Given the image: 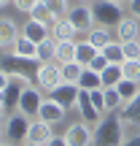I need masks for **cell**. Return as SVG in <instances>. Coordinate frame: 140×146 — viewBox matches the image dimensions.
<instances>
[{"mask_svg":"<svg viewBox=\"0 0 140 146\" xmlns=\"http://www.w3.org/2000/svg\"><path fill=\"white\" fill-rule=\"evenodd\" d=\"M46 3V8L51 11L54 19H62L65 14H68V0H43Z\"/></svg>","mask_w":140,"mask_h":146,"instance_id":"cell-31","label":"cell"},{"mask_svg":"<svg viewBox=\"0 0 140 146\" xmlns=\"http://www.w3.org/2000/svg\"><path fill=\"white\" fill-rule=\"evenodd\" d=\"M113 3H119V5H124V3H129V0H113Z\"/></svg>","mask_w":140,"mask_h":146,"instance_id":"cell-44","label":"cell"},{"mask_svg":"<svg viewBox=\"0 0 140 146\" xmlns=\"http://www.w3.org/2000/svg\"><path fill=\"white\" fill-rule=\"evenodd\" d=\"M78 95H81V87H78V84L62 81L57 89H51V95H49V98L57 100V103L62 106L65 111H68V108H73V106H78Z\"/></svg>","mask_w":140,"mask_h":146,"instance_id":"cell-8","label":"cell"},{"mask_svg":"<svg viewBox=\"0 0 140 146\" xmlns=\"http://www.w3.org/2000/svg\"><path fill=\"white\" fill-rule=\"evenodd\" d=\"M103 54H105V60H108V62H124V43H121V41H110L108 43V46H105L103 49Z\"/></svg>","mask_w":140,"mask_h":146,"instance_id":"cell-24","label":"cell"},{"mask_svg":"<svg viewBox=\"0 0 140 146\" xmlns=\"http://www.w3.org/2000/svg\"><path fill=\"white\" fill-rule=\"evenodd\" d=\"M121 92V98H124V103H129L132 98H137V92H140V84H135V81H129V78H124V81L116 87Z\"/></svg>","mask_w":140,"mask_h":146,"instance_id":"cell-30","label":"cell"},{"mask_svg":"<svg viewBox=\"0 0 140 146\" xmlns=\"http://www.w3.org/2000/svg\"><path fill=\"white\" fill-rule=\"evenodd\" d=\"M89 98H92L94 108H97L100 114H105V87H103V89H92V92H89Z\"/></svg>","mask_w":140,"mask_h":146,"instance_id":"cell-32","label":"cell"},{"mask_svg":"<svg viewBox=\"0 0 140 146\" xmlns=\"http://www.w3.org/2000/svg\"><path fill=\"white\" fill-rule=\"evenodd\" d=\"M124 119L121 116H103L97 127H94V146H121L124 141Z\"/></svg>","mask_w":140,"mask_h":146,"instance_id":"cell-1","label":"cell"},{"mask_svg":"<svg viewBox=\"0 0 140 146\" xmlns=\"http://www.w3.org/2000/svg\"><path fill=\"white\" fill-rule=\"evenodd\" d=\"M78 111H81V119L86 122L89 127H97L100 122H103V114L94 108V103H92L86 89H81V95H78Z\"/></svg>","mask_w":140,"mask_h":146,"instance_id":"cell-10","label":"cell"},{"mask_svg":"<svg viewBox=\"0 0 140 146\" xmlns=\"http://www.w3.org/2000/svg\"><path fill=\"white\" fill-rule=\"evenodd\" d=\"M3 116H8V114H5V111H0V127H3Z\"/></svg>","mask_w":140,"mask_h":146,"instance_id":"cell-42","label":"cell"},{"mask_svg":"<svg viewBox=\"0 0 140 146\" xmlns=\"http://www.w3.org/2000/svg\"><path fill=\"white\" fill-rule=\"evenodd\" d=\"M124 57L127 60H140V43L137 41H127L124 43Z\"/></svg>","mask_w":140,"mask_h":146,"instance_id":"cell-34","label":"cell"},{"mask_svg":"<svg viewBox=\"0 0 140 146\" xmlns=\"http://www.w3.org/2000/svg\"><path fill=\"white\" fill-rule=\"evenodd\" d=\"M89 68H92V70H97V73H103L105 68H108V60H105V54H103V52H100V54H97V57H94V60H92V65H89Z\"/></svg>","mask_w":140,"mask_h":146,"instance_id":"cell-35","label":"cell"},{"mask_svg":"<svg viewBox=\"0 0 140 146\" xmlns=\"http://www.w3.org/2000/svg\"><path fill=\"white\" fill-rule=\"evenodd\" d=\"M8 3H14V0H0V8H3V5H8Z\"/></svg>","mask_w":140,"mask_h":146,"instance_id":"cell-41","label":"cell"},{"mask_svg":"<svg viewBox=\"0 0 140 146\" xmlns=\"http://www.w3.org/2000/svg\"><path fill=\"white\" fill-rule=\"evenodd\" d=\"M76 49H78L76 41H57V62L59 65L76 62Z\"/></svg>","mask_w":140,"mask_h":146,"instance_id":"cell-21","label":"cell"},{"mask_svg":"<svg viewBox=\"0 0 140 146\" xmlns=\"http://www.w3.org/2000/svg\"><path fill=\"white\" fill-rule=\"evenodd\" d=\"M78 87L86 89V92H92V89H103V76H100L97 70H92V68H83L81 78H78Z\"/></svg>","mask_w":140,"mask_h":146,"instance_id":"cell-20","label":"cell"},{"mask_svg":"<svg viewBox=\"0 0 140 146\" xmlns=\"http://www.w3.org/2000/svg\"><path fill=\"white\" fill-rule=\"evenodd\" d=\"M121 146H140V135H129L121 141Z\"/></svg>","mask_w":140,"mask_h":146,"instance_id":"cell-38","label":"cell"},{"mask_svg":"<svg viewBox=\"0 0 140 146\" xmlns=\"http://www.w3.org/2000/svg\"><path fill=\"white\" fill-rule=\"evenodd\" d=\"M11 84V73L5 70V68H0V89H5Z\"/></svg>","mask_w":140,"mask_h":146,"instance_id":"cell-36","label":"cell"},{"mask_svg":"<svg viewBox=\"0 0 140 146\" xmlns=\"http://www.w3.org/2000/svg\"><path fill=\"white\" fill-rule=\"evenodd\" d=\"M0 146H3V133H0Z\"/></svg>","mask_w":140,"mask_h":146,"instance_id":"cell-45","label":"cell"},{"mask_svg":"<svg viewBox=\"0 0 140 146\" xmlns=\"http://www.w3.org/2000/svg\"><path fill=\"white\" fill-rule=\"evenodd\" d=\"M103 87L108 89V87H119L121 81H124V68H121L119 62H108V68H105L103 73Z\"/></svg>","mask_w":140,"mask_h":146,"instance_id":"cell-18","label":"cell"},{"mask_svg":"<svg viewBox=\"0 0 140 146\" xmlns=\"http://www.w3.org/2000/svg\"><path fill=\"white\" fill-rule=\"evenodd\" d=\"M57 60V41L54 38H46L43 43H38V62H54Z\"/></svg>","mask_w":140,"mask_h":146,"instance_id":"cell-23","label":"cell"},{"mask_svg":"<svg viewBox=\"0 0 140 146\" xmlns=\"http://www.w3.org/2000/svg\"><path fill=\"white\" fill-rule=\"evenodd\" d=\"M121 119H124V125H135L140 127V92H137V98H132L129 103H124V108H121Z\"/></svg>","mask_w":140,"mask_h":146,"instance_id":"cell-17","label":"cell"},{"mask_svg":"<svg viewBox=\"0 0 140 146\" xmlns=\"http://www.w3.org/2000/svg\"><path fill=\"white\" fill-rule=\"evenodd\" d=\"M38 3H41V0H14V8H16V11H22V14H27V16H30V14H32V8H35Z\"/></svg>","mask_w":140,"mask_h":146,"instance_id":"cell-33","label":"cell"},{"mask_svg":"<svg viewBox=\"0 0 140 146\" xmlns=\"http://www.w3.org/2000/svg\"><path fill=\"white\" fill-rule=\"evenodd\" d=\"M137 43H140V38H137Z\"/></svg>","mask_w":140,"mask_h":146,"instance_id":"cell-46","label":"cell"},{"mask_svg":"<svg viewBox=\"0 0 140 146\" xmlns=\"http://www.w3.org/2000/svg\"><path fill=\"white\" fill-rule=\"evenodd\" d=\"M22 35L30 38V41H35V43H43L46 38H51V35H49V27L41 25V22H35V19H27V22H24V27H22Z\"/></svg>","mask_w":140,"mask_h":146,"instance_id":"cell-15","label":"cell"},{"mask_svg":"<svg viewBox=\"0 0 140 146\" xmlns=\"http://www.w3.org/2000/svg\"><path fill=\"white\" fill-rule=\"evenodd\" d=\"M11 54H19V57H32V60H38V43H35V41H30V38H24V35H19V41L14 43Z\"/></svg>","mask_w":140,"mask_h":146,"instance_id":"cell-19","label":"cell"},{"mask_svg":"<svg viewBox=\"0 0 140 146\" xmlns=\"http://www.w3.org/2000/svg\"><path fill=\"white\" fill-rule=\"evenodd\" d=\"M46 146H68V141H65V135H51Z\"/></svg>","mask_w":140,"mask_h":146,"instance_id":"cell-37","label":"cell"},{"mask_svg":"<svg viewBox=\"0 0 140 146\" xmlns=\"http://www.w3.org/2000/svg\"><path fill=\"white\" fill-rule=\"evenodd\" d=\"M51 33H54V41H73V35H76V25L68 19V16H62V19H57L54 22V27H51Z\"/></svg>","mask_w":140,"mask_h":146,"instance_id":"cell-16","label":"cell"},{"mask_svg":"<svg viewBox=\"0 0 140 146\" xmlns=\"http://www.w3.org/2000/svg\"><path fill=\"white\" fill-rule=\"evenodd\" d=\"M129 8H132V16L140 19V0H129Z\"/></svg>","mask_w":140,"mask_h":146,"instance_id":"cell-39","label":"cell"},{"mask_svg":"<svg viewBox=\"0 0 140 146\" xmlns=\"http://www.w3.org/2000/svg\"><path fill=\"white\" fill-rule=\"evenodd\" d=\"M97 54H100V49H94L89 41H81V43H78V49H76V62H81L83 68H89L92 60L97 57Z\"/></svg>","mask_w":140,"mask_h":146,"instance_id":"cell-22","label":"cell"},{"mask_svg":"<svg viewBox=\"0 0 140 146\" xmlns=\"http://www.w3.org/2000/svg\"><path fill=\"white\" fill-rule=\"evenodd\" d=\"M59 68H62V81H68V84H78V78H81V73H83L81 62H65V65H59Z\"/></svg>","mask_w":140,"mask_h":146,"instance_id":"cell-25","label":"cell"},{"mask_svg":"<svg viewBox=\"0 0 140 146\" xmlns=\"http://www.w3.org/2000/svg\"><path fill=\"white\" fill-rule=\"evenodd\" d=\"M27 130H30V116L19 114V111L8 116V122H5V138H11L14 143H24Z\"/></svg>","mask_w":140,"mask_h":146,"instance_id":"cell-6","label":"cell"},{"mask_svg":"<svg viewBox=\"0 0 140 146\" xmlns=\"http://www.w3.org/2000/svg\"><path fill=\"white\" fill-rule=\"evenodd\" d=\"M30 19H35V22H41V25H46V27H54V22H57V19H54V16H51V11L46 8V3H43V0H41V3L35 5V8H32V14H30Z\"/></svg>","mask_w":140,"mask_h":146,"instance_id":"cell-26","label":"cell"},{"mask_svg":"<svg viewBox=\"0 0 140 146\" xmlns=\"http://www.w3.org/2000/svg\"><path fill=\"white\" fill-rule=\"evenodd\" d=\"M92 11H94V22L100 27H119V22L124 19L121 5L113 0H97V3H92Z\"/></svg>","mask_w":140,"mask_h":146,"instance_id":"cell-3","label":"cell"},{"mask_svg":"<svg viewBox=\"0 0 140 146\" xmlns=\"http://www.w3.org/2000/svg\"><path fill=\"white\" fill-rule=\"evenodd\" d=\"M86 41L92 43L94 49H100V52H103V49H105V46L110 43V33H108V27H100V30H92Z\"/></svg>","mask_w":140,"mask_h":146,"instance_id":"cell-27","label":"cell"},{"mask_svg":"<svg viewBox=\"0 0 140 146\" xmlns=\"http://www.w3.org/2000/svg\"><path fill=\"white\" fill-rule=\"evenodd\" d=\"M5 146H8V143H5Z\"/></svg>","mask_w":140,"mask_h":146,"instance_id":"cell-47","label":"cell"},{"mask_svg":"<svg viewBox=\"0 0 140 146\" xmlns=\"http://www.w3.org/2000/svg\"><path fill=\"white\" fill-rule=\"evenodd\" d=\"M121 103H124V98H121V92H119L116 87H108V89H105V111L113 114Z\"/></svg>","mask_w":140,"mask_h":146,"instance_id":"cell-28","label":"cell"},{"mask_svg":"<svg viewBox=\"0 0 140 146\" xmlns=\"http://www.w3.org/2000/svg\"><path fill=\"white\" fill-rule=\"evenodd\" d=\"M116 33H119V41L121 43L137 41V38H140V19H135V16H124V19L119 22V27H116Z\"/></svg>","mask_w":140,"mask_h":146,"instance_id":"cell-13","label":"cell"},{"mask_svg":"<svg viewBox=\"0 0 140 146\" xmlns=\"http://www.w3.org/2000/svg\"><path fill=\"white\" fill-rule=\"evenodd\" d=\"M19 35H22V30L11 19H0V49H14Z\"/></svg>","mask_w":140,"mask_h":146,"instance_id":"cell-14","label":"cell"},{"mask_svg":"<svg viewBox=\"0 0 140 146\" xmlns=\"http://www.w3.org/2000/svg\"><path fill=\"white\" fill-rule=\"evenodd\" d=\"M62 116H65V108L57 103V100H51V98H46L41 103V111H38V119H43V122H49V125H57V122H62Z\"/></svg>","mask_w":140,"mask_h":146,"instance_id":"cell-11","label":"cell"},{"mask_svg":"<svg viewBox=\"0 0 140 146\" xmlns=\"http://www.w3.org/2000/svg\"><path fill=\"white\" fill-rule=\"evenodd\" d=\"M0 111H5V95H3V89H0Z\"/></svg>","mask_w":140,"mask_h":146,"instance_id":"cell-40","label":"cell"},{"mask_svg":"<svg viewBox=\"0 0 140 146\" xmlns=\"http://www.w3.org/2000/svg\"><path fill=\"white\" fill-rule=\"evenodd\" d=\"M49 138H51V125H49V122H43V119L30 122V130H27V141H30V143L46 146Z\"/></svg>","mask_w":140,"mask_h":146,"instance_id":"cell-12","label":"cell"},{"mask_svg":"<svg viewBox=\"0 0 140 146\" xmlns=\"http://www.w3.org/2000/svg\"><path fill=\"white\" fill-rule=\"evenodd\" d=\"M65 141H68V146H92L94 143V130H89L86 122L70 125L68 133H65Z\"/></svg>","mask_w":140,"mask_h":146,"instance_id":"cell-9","label":"cell"},{"mask_svg":"<svg viewBox=\"0 0 140 146\" xmlns=\"http://www.w3.org/2000/svg\"><path fill=\"white\" fill-rule=\"evenodd\" d=\"M43 89L41 87H24V92H22V98H19V114H24V116H38V111H41V103L46 98H43Z\"/></svg>","mask_w":140,"mask_h":146,"instance_id":"cell-4","label":"cell"},{"mask_svg":"<svg viewBox=\"0 0 140 146\" xmlns=\"http://www.w3.org/2000/svg\"><path fill=\"white\" fill-rule=\"evenodd\" d=\"M22 146H41V143H30V141H24V143H22Z\"/></svg>","mask_w":140,"mask_h":146,"instance_id":"cell-43","label":"cell"},{"mask_svg":"<svg viewBox=\"0 0 140 146\" xmlns=\"http://www.w3.org/2000/svg\"><path fill=\"white\" fill-rule=\"evenodd\" d=\"M0 68H5L11 73V76H22V78H32L38 76V68H41V62L32 57H19V54H5L3 57V65Z\"/></svg>","mask_w":140,"mask_h":146,"instance_id":"cell-2","label":"cell"},{"mask_svg":"<svg viewBox=\"0 0 140 146\" xmlns=\"http://www.w3.org/2000/svg\"><path fill=\"white\" fill-rule=\"evenodd\" d=\"M68 19L76 25L78 33H92L94 25H97V22H94V11H92V5H83V3L68 11Z\"/></svg>","mask_w":140,"mask_h":146,"instance_id":"cell-7","label":"cell"},{"mask_svg":"<svg viewBox=\"0 0 140 146\" xmlns=\"http://www.w3.org/2000/svg\"><path fill=\"white\" fill-rule=\"evenodd\" d=\"M121 68H124V78L140 84V60H124V62H121Z\"/></svg>","mask_w":140,"mask_h":146,"instance_id":"cell-29","label":"cell"},{"mask_svg":"<svg viewBox=\"0 0 140 146\" xmlns=\"http://www.w3.org/2000/svg\"><path fill=\"white\" fill-rule=\"evenodd\" d=\"M35 84H38L41 89H46V92L57 89L59 84H62V68H59V65H54V62H43L41 68H38Z\"/></svg>","mask_w":140,"mask_h":146,"instance_id":"cell-5","label":"cell"}]
</instances>
